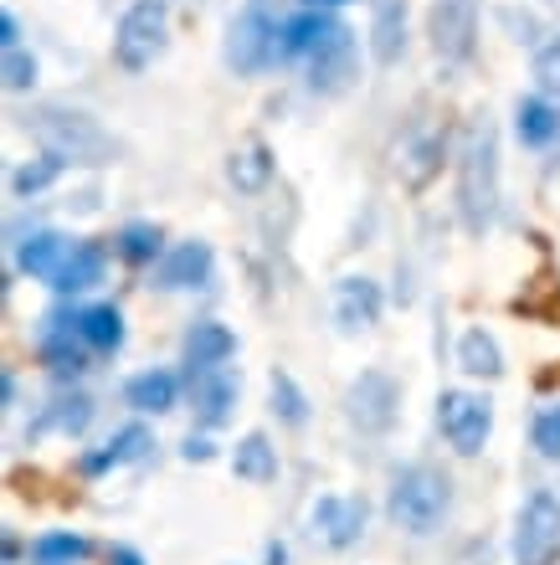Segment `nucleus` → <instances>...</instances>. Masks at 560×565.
I'll return each instance as SVG.
<instances>
[{
	"mask_svg": "<svg viewBox=\"0 0 560 565\" xmlns=\"http://www.w3.org/2000/svg\"><path fill=\"white\" fill-rule=\"evenodd\" d=\"M457 211L468 232H484L499 211V135L494 124H473L457 154Z\"/></svg>",
	"mask_w": 560,
	"mask_h": 565,
	"instance_id": "f257e3e1",
	"label": "nucleus"
},
{
	"mask_svg": "<svg viewBox=\"0 0 560 565\" xmlns=\"http://www.w3.org/2000/svg\"><path fill=\"white\" fill-rule=\"evenodd\" d=\"M27 129L42 139V149L52 160H73V164H104L114 160V139L104 135V124L88 119V114H77V108H62V104H46L36 108L27 119Z\"/></svg>",
	"mask_w": 560,
	"mask_h": 565,
	"instance_id": "f03ea898",
	"label": "nucleus"
},
{
	"mask_svg": "<svg viewBox=\"0 0 560 565\" xmlns=\"http://www.w3.org/2000/svg\"><path fill=\"white\" fill-rule=\"evenodd\" d=\"M447 509H453V483H447V473L427 468V462H412V468H401L391 478V520L401 530L432 535L447 520Z\"/></svg>",
	"mask_w": 560,
	"mask_h": 565,
	"instance_id": "7ed1b4c3",
	"label": "nucleus"
},
{
	"mask_svg": "<svg viewBox=\"0 0 560 565\" xmlns=\"http://www.w3.org/2000/svg\"><path fill=\"white\" fill-rule=\"evenodd\" d=\"M278 57H283L278 15L267 11V6H247V11L232 21V31H226V67L252 77V73H267Z\"/></svg>",
	"mask_w": 560,
	"mask_h": 565,
	"instance_id": "20e7f679",
	"label": "nucleus"
},
{
	"mask_svg": "<svg viewBox=\"0 0 560 565\" xmlns=\"http://www.w3.org/2000/svg\"><path fill=\"white\" fill-rule=\"evenodd\" d=\"M560 561V499L535 489L515 520V565H556Z\"/></svg>",
	"mask_w": 560,
	"mask_h": 565,
	"instance_id": "39448f33",
	"label": "nucleus"
},
{
	"mask_svg": "<svg viewBox=\"0 0 560 565\" xmlns=\"http://www.w3.org/2000/svg\"><path fill=\"white\" fill-rule=\"evenodd\" d=\"M160 52H165V6L160 0H139V6L124 11V21L114 31V57H118V67L145 73Z\"/></svg>",
	"mask_w": 560,
	"mask_h": 565,
	"instance_id": "423d86ee",
	"label": "nucleus"
},
{
	"mask_svg": "<svg viewBox=\"0 0 560 565\" xmlns=\"http://www.w3.org/2000/svg\"><path fill=\"white\" fill-rule=\"evenodd\" d=\"M437 427L463 458H473V452H484L488 431H494V406L473 391H443L437 396Z\"/></svg>",
	"mask_w": 560,
	"mask_h": 565,
	"instance_id": "0eeeda50",
	"label": "nucleus"
},
{
	"mask_svg": "<svg viewBox=\"0 0 560 565\" xmlns=\"http://www.w3.org/2000/svg\"><path fill=\"white\" fill-rule=\"evenodd\" d=\"M478 42V0H432V46L443 62H468Z\"/></svg>",
	"mask_w": 560,
	"mask_h": 565,
	"instance_id": "6e6552de",
	"label": "nucleus"
},
{
	"mask_svg": "<svg viewBox=\"0 0 560 565\" xmlns=\"http://www.w3.org/2000/svg\"><path fill=\"white\" fill-rule=\"evenodd\" d=\"M397 402H401V391L385 371H366L350 391H345V412H350V422L360 431H385L391 427V422H397Z\"/></svg>",
	"mask_w": 560,
	"mask_h": 565,
	"instance_id": "1a4fd4ad",
	"label": "nucleus"
},
{
	"mask_svg": "<svg viewBox=\"0 0 560 565\" xmlns=\"http://www.w3.org/2000/svg\"><path fill=\"white\" fill-rule=\"evenodd\" d=\"M314 535H325V545L350 551L355 540L366 535V499H345V493H325L314 504Z\"/></svg>",
	"mask_w": 560,
	"mask_h": 565,
	"instance_id": "9d476101",
	"label": "nucleus"
},
{
	"mask_svg": "<svg viewBox=\"0 0 560 565\" xmlns=\"http://www.w3.org/2000/svg\"><path fill=\"white\" fill-rule=\"evenodd\" d=\"M335 324L345 329V334H360V329L381 324V282L339 278L335 282Z\"/></svg>",
	"mask_w": 560,
	"mask_h": 565,
	"instance_id": "9b49d317",
	"label": "nucleus"
},
{
	"mask_svg": "<svg viewBox=\"0 0 560 565\" xmlns=\"http://www.w3.org/2000/svg\"><path fill=\"white\" fill-rule=\"evenodd\" d=\"M350 77H355V42H350V26H339L309 57V88L314 93H345Z\"/></svg>",
	"mask_w": 560,
	"mask_h": 565,
	"instance_id": "f8f14e48",
	"label": "nucleus"
},
{
	"mask_svg": "<svg viewBox=\"0 0 560 565\" xmlns=\"http://www.w3.org/2000/svg\"><path fill=\"white\" fill-rule=\"evenodd\" d=\"M160 288H207L211 282V247L207 242H180L160 257Z\"/></svg>",
	"mask_w": 560,
	"mask_h": 565,
	"instance_id": "ddd939ff",
	"label": "nucleus"
},
{
	"mask_svg": "<svg viewBox=\"0 0 560 565\" xmlns=\"http://www.w3.org/2000/svg\"><path fill=\"white\" fill-rule=\"evenodd\" d=\"M191 402H196V422L201 427H222L236 406V381L226 371H201L191 381Z\"/></svg>",
	"mask_w": 560,
	"mask_h": 565,
	"instance_id": "4468645a",
	"label": "nucleus"
},
{
	"mask_svg": "<svg viewBox=\"0 0 560 565\" xmlns=\"http://www.w3.org/2000/svg\"><path fill=\"white\" fill-rule=\"evenodd\" d=\"M236 355V334L226 324H196L191 334H186V365H191V375L201 371H222L226 360Z\"/></svg>",
	"mask_w": 560,
	"mask_h": 565,
	"instance_id": "2eb2a0df",
	"label": "nucleus"
},
{
	"mask_svg": "<svg viewBox=\"0 0 560 565\" xmlns=\"http://www.w3.org/2000/svg\"><path fill=\"white\" fill-rule=\"evenodd\" d=\"M77 340H83V334H77V313H52V319H46V334H42V360L57 375H77L83 371Z\"/></svg>",
	"mask_w": 560,
	"mask_h": 565,
	"instance_id": "dca6fc26",
	"label": "nucleus"
},
{
	"mask_svg": "<svg viewBox=\"0 0 560 565\" xmlns=\"http://www.w3.org/2000/svg\"><path fill=\"white\" fill-rule=\"evenodd\" d=\"M67 253H73V242L57 237V232H36V237L21 242V253H15V268L27 273V278H42L52 282L62 273V263H67Z\"/></svg>",
	"mask_w": 560,
	"mask_h": 565,
	"instance_id": "f3484780",
	"label": "nucleus"
},
{
	"mask_svg": "<svg viewBox=\"0 0 560 565\" xmlns=\"http://www.w3.org/2000/svg\"><path fill=\"white\" fill-rule=\"evenodd\" d=\"M401 42H406V0H376V21H370L376 62H397Z\"/></svg>",
	"mask_w": 560,
	"mask_h": 565,
	"instance_id": "a211bd4d",
	"label": "nucleus"
},
{
	"mask_svg": "<svg viewBox=\"0 0 560 565\" xmlns=\"http://www.w3.org/2000/svg\"><path fill=\"white\" fill-rule=\"evenodd\" d=\"M335 31H339L335 15L304 11V15H294V21L283 26V52H288V57H314V52H319V46H325Z\"/></svg>",
	"mask_w": 560,
	"mask_h": 565,
	"instance_id": "6ab92c4d",
	"label": "nucleus"
},
{
	"mask_svg": "<svg viewBox=\"0 0 560 565\" xmlns=\"http://www.w3.org/2000/svg\"><path fill=\"white\" fill-rule=\"evenodd\" d=\"M145 452H149V431L145 427H124V431H114L98 452H88V458H83V473L98 478V473H108V468H118V462L145 458Z\"/></svg>",
	"mask_w": 560,
	"mask_h": 565,
	"instance_id": "aec40b11",
	"label": "nucleus"
},
{
	"mask_svg": "<svg viewBox=\"0 0 560 565\" xmlns=\"http://www.w3.org/2000/svg\"><path fill=\"white\" fill-rule=\"evenodd\" d=\"M176 396H180V386H176V375L170 371H145V375H134L129 386H124V402L134 406V412H170L176 406Z\"/></svg>",
	"mask_w": 560,
	"mask_h": 565,
	"instance_id": "412c9836",
	"label": "nucleus"
},
{
	"mask_svg": "<svg viewBox=\"0 0 560 565\" xmlns=\"http://www.w3.org/2000/svg\"><path fill=\"white\" fill-rule=\"evenodd\" d=\"M93 282H104V253H98L93 242H73V253H67L62 273L52 278V288H57V294H83Z\"/></svg>",
	"mask_w": 560,
	"mask_h": 565,
	"instance_id": "4be33fe9",
	"label": "nucleus"
},
{
	"mask_svg": "<svg viewBox=\"0 0 560 565\" xmlns=\"http://www.w3.org/2000/svg\"><path fill=\"white\" fill-rule=\"evenodd\" d=\"M77 334H83V344H88V350L114 355L118 344H124V319H118L114 303H93V309L77 313Z\"/></svg>",
	"mask_w": 560,
	"mask_h": 565,
	"instance_id": "5701e85b",
	"label": "nucleus"
},
{
	"mask_svg": "<svg viewBox=\"0 0 560 565\" xmlns=\"http://www.w3.org/2000/svg\"><path fill=\"white\" fill-rule=\"evenodd\" d=\"M232 468H236V478H247V483H273V478H278V447L267 443L263 431H252V437L236 443Z\"/></svg>",
	"mask_w": 560,
	"mask_h": 565,
	"instance_id": "b1692460",
	"label": "nucleus"
},
{
	"mask_svg": "<svg viewBox=\"0 0 560 565\" xmlns=\"http://www.w3.org/2000/svg\"><path fill=\"white\" fill-rule=\"evenodd\" d=\"M457 365L468 375H494L504 371V355H499V344H494V334H484V329H468L463 340H457Z\"/></svg>",
	"mask_w": 560,
	"mask_h": 565,
	"instance_id": "393cba45",
	"label": "nucleus"
},
{
	"mask_svg": "<svg viewBox=\"0 0 560 565\" xmlns=\"http://www.w3.org/2000/svg\"><path fill=\"white\" fill-rule=\"evenodd\" d=\"M515 129L525 145H550V139L560 135V114L556 104H546V98H525V104L515 108Z\"/></svg>",
	"mask_w": 560,
	"mask_h": 565,
	"instance_id": "a878e982",
	"label": "nucleus"
},
{
	"mask_svg": "<svg viewBox=\"0 0 560 565\" xmlns=\"http://www.w3.org/2000/svg\"><path fill=\"white\" fill-rule=\"evenodd\" d=\"M88 540L73 535V530H52V535H42L36 545H31V561L36 565H83L88 561Z\"/></svg>",
	"mask_w": 560,
	"mask_h": 565,
	"instance_id": "bb28decb",
	"label": "nucleus"
},
{
	"mask_svg": "<svg viewBox=\"0 0 560 565\" xmlns=\"http://www.w3.org/2000/svg\"><path fill=\"white\" fill-rule=\"evenodd\" d=\"M267 180H273V154H267L263 145H247L242 154H232V185L236 191L257 195Z\"/></svg>",
	"mask_w": 560,
	"mask_h": 565,
	"instance_id": "cd10ccee",
	"label": "nucleus"
},
{
	"mask_svg": "<svg viewBox=\"0 0 560 565\" xmlns=\"http://www.w3.org/2000/svg\"><path fill=\"white\" fill-rule=\"evenodd\" d=\"M88 422H93V402H88V396H62V402H52V412L36 422V431H46V427H57V431H83Z\"/></svg>",
	"mask_w": 560,
	"mask_h": 565,
	"instance_id": "c85d7f7f",
	"label": "nucleus"
},
{
	"mask_svg": "<svg viewBox=\"0 0 560 565\" xmlns=\"http://www.w3.org/2000/svg\"><path fill=\"white\" fill-rule=\"evenodd\" d=\"M273 412H278L288 427H304V422H309V402H304V391L294 386V375L288 371L273 375Z\"/></svg>",
	"mask_w": 560,
	"mask_h": 565,
	"instance_id": "c756f323",
	"label": "nucleus"
},
{
	"mask_svg": "<svg viewBox=\"0 0 560 565\" xmlns=\"http://www.w3.org/2000/svg\"><path fill=\"white\" fill-rule=\"evenodd\" d=\"M118 253L129 257V263H149V257L160 253V226H149V222H134L118 232Z\"/></svg>",
	"mask_w": 560,
	"mask_h": 565,
	"instance_id": "7c9ffc66",
	"label": "nucleus"
},
{
	"mask_svg": "<svg viewBox=\"0 0 560 565\" xmlns=\"http://www.w3.org/2000/svg\"><path fill=\"white\" fill-rule=\"evenodd\" d=\"M530 443H535V452H540V458L560 462V406H546V412L535 417Z\"/></svg>",
	"mask_w": 560,
	"mask_h": 565,
	"instance_id": "2f4dec72",
	"label": "nucleus"
},
{
	"mask_svg": "<svg viewBox=\"0 0 560 565\" xmlns=\"http://www.w3.org/2000/svg\"><path fill=\"white\" fill-rule=\"evenodd\" d=\"M57 170H62V160H52V154H46L42 164H27V170H15V175H11V191H15V195H36V191H46V185L57 180Z\"/></svg>",
	"mask_w": 560,
	"mask_h": 565,
	"instance_id": "473e14b6",
	"label": "nucleus"
},
{
	"mask_svg": "<svg viewBox=\"0 0 560 565\" xmlns=\"http://www.w3.org/2000/svg\"><path fill=\"white\" fill-rule=\"evenodd\" d=\"M31 77H36V62H31L21 46H11V52H6V88L21 93V88H31Z\"/></svg>",
	"mask_w": 560,
	"mask_h": 565,
	"instance_id": "72a5a7b5",
	"label": "nucleus"
},
{
	"mask_svg": "<svg viewBox=\"0 0 560 565\" xmlns=\"http://www.w3.org/2000/svg\"><path fill=\"white\" fill-rule=\"evenodd\" d=\"M535 77H540V88L550 98H560V42H550L540 57H535Z\"/></svg>",
	"mask_w": 560,
	"mask_h": 565,
	"instance_id": "f704fd0d",
	"label": "nucleus"
},
{
	"mask_svg": "<svg viewBox=\"0 0 560 565\" xmlns=\"http://www.w3.org/2000/svg\"><path fill=\"white\" fill-rule=\"evenodd\" d=\"M108 565H145V555L129 551V545H114V551H108Z\"/></svg>",
	"mask_w": 560,
	"mask_h": 565,
	"instance_id": "c9c22d12",
	"label": "nucleus"
},
{
	"mask_svg": "<svg viewBox=\"0 0 560 565\" xmlns=\"http://www.w3.org/2000/svg\"><path fill=\"white\" fill-rule=\"evenodd\" d=\"M15 36H21V26H15V15H0V46H6V52L15 46Z\"/></svg>",
	"mask_w": 560,
	"mask_h": 565,
	"instance_id": "e433bc0d",
	"label": "nucleus"
},
{
	"mask_svg": "<svg viewBox=\"0 0 560 565\" xmlns=\"http://www.w3.org/2000/svg\"><path fill=\"white\" fill-rule=\"evenodd\" d=\"M186 458H191V462H207L211 458V443H196V437H191V443H186Z\"/></svg>",
	"mask_w": 560,
	"mask_h": 565,
	"instance_id": "4c0bfd02",
	"label": "nucleus"
},
{
	"mask_svg": "<svg viewBox=\"0 0 560 565\" xmlns=\"http://www.w3.org/2000/svg\"><path fill=\"white\" fill-rule=\"evenodd\" d=\"M314 11H325V6H345V0H309Z\"/></svg>",
	"mask_w": 560,
	"mask_h": 565,
	"instance_id": "58836bf2",
	"label": "nucleus"
}]
</instances>
